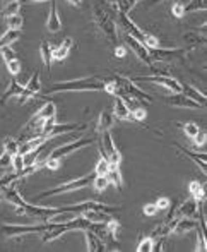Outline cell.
I'll list each match as a JSON object with an SVG mask.
<instances>
[{"label":"cell","instance_id":"1","mask_svg":"<svg viewBox=\"0 0 207 252\" xmlns=\"http://www.w3.org/2000/svg\"><path fill=\"white\" fill-rule=\"evenodd\" d=\"M115 14L118 16L117 5H110L106 0H94L92 2V21L94 26L99 30L106 41L112 47H117V40H118V31H117V21Z\"/></svg>","mask_w":207,"mask_h":252},{"label":"cell","instance_id":"2","mask_svg":"<svg viewBox=\"0 0 207 252\" xmlns=\"http://www.w3.org/2000/svg\"><path fill=\"white\" fill-rule=\"evenodd\" d=\"M3 197L9 204H12L16 208L17 215H24L30 216V218H34L38 221H46L50 216H53L55 213L60 211V208H50V206H34L30 204L19 192H17L14 187H9V189H3Z\"/></svg>","mask_w":207,"mask_h":252},{"label":"cell","instance_id":"3","mask_svg":"<svg viewBox=\"0 0 207 252\" xmlns=\"http://www.w3.org/2000/svg\"><path fill=\"white\" fill-rule=\"evenodd\" d=\"M105 77L101 76H88L79 77V79L63 81V83H55L46 90L45 94H36V96H48V94L63 93V91H105ZM34 96V98H36Z\"/></svg>","mask_w":207,"mask_h":252},{"label":"cell","instance_id":"4","mask_svg":"<svg viewBox=\"0 0 207 252\" xmlns=\"http://www.w3.org/2000/svg\"><path fill=\"white\" fill-rule=\"evenodd\" d=\"M94 177H96V173H94V172H89L88 175L81 177V179L69 180V182L60 184V186L52 187V189H48V190H43L40 196H38V199H43V197H52V196H57V194L72 192V190H77V189H84V187H88L89 184H92Z\"/></svg>","mask_w":207,"mask_h":252},{"label":"cell","instance_id":"5","mask_svg":"<svg viewBox=\"0 0 207 252\" xmlns=\"http://www.w3.org/2000/svg\"><path fill=\"white\" fill-rule=\"evenodd\" d=\"M149 50V57L151 60H156V62H165L170 63L173 60H185V57L188 55V48H148Z\"/></svg>","mask_w":207,"mask_h":252},{"label":"cell","instance_id":"6","mask_svg":"<svg viewBox=\"0 0 207 252\" xmlns=\"http://www.w3.org/2000/svg\"><path fill=\"white\" fill-rule=\"evenodd\" d=\"M94 143V139L92 137H77L76 141H72V143H67L63 144V146H57L55 150H52L46 158H55V159H62L63 156L70 155V153H76L79 150H84V148L91 146V144Z\"/></svg>","mask_w":207,"mask_h":252},{"label":"cell","instance_id":"7","mask_svg":"<svg viewBox=\"0 0 207 252\" xmlns=\"http://www.w3.org/2000/svg\"><path fill=\"white\" fill-rule=\"evenodd\" d=\"M134 83H154L159 86H165L173 93H181V83L171 76H163V74H154V76H134L130 77Z\"/></svg>","mask_w":207,"mask_h":252},{"label":"cell","instance_id":"8","mask_svg":"<svg viewBox=\"0 0 207 252\" xmlns=\"http://www.w3.org/2000/svg\"><path fill=\"white\" fill-rule=\"evenodd\" d=\"M50 228L48 221L38 223V225H3L2 233L5 237H21V235H30V233H41Z\"/></svg>","mask_w":207,"mask_h":252},{"label":"cell","instance_id":"9","mask_svg":"<svg viewBox=\"0 0 207 252\" xmlns=\"http://www.w3.org/2000/svg\"><path fill=\"white\" fill-rule=\"evenodd\" d=\"M98 143L101 144V148H103V151H105V155H106V158H108V161L120 165V161H122V155H120V151L117 150L115 143H113L112 130H103V132H99Z\"/></svg>","mask_w":207,"mask_h":252},{"label":"cell","instance_id":"10","mask_svg":"<svg viewBox=\"0 0 207 252\" xmlns=\"http://www.w3.org/2000/svg\"><path fill=\"white\" fill-rule=\"evenodd\" d=\"M117 21H118L120 28L125 31V34H128V36L135 38L137 41H141V43H144L146 41V36H148V33L146 31H142L141 28L137 26V24L134 23V21L130 19V17L127 16V14H120L117 16Z\"/></svg>","mask_w":207,"mask_h":252},{"label":"cell","instance_id":"11","mask_svg":"<svg viewBox=\"0 0 207 252\" xmlns=\"http://www.w3.org/2000/svg\"><path fill=\"white\" fill-rule=\"evenodd\" d=\"M40 91H41V76H40V70H36V72L30 77V81H28L26 86H24L23 94L17 96V101L26 103L28 100H31V98L36 96V94H40Z\"/></svg>","mask_w":207,"mask_h":252},{"label":"cell","instance_id":"12","mask_svg":"<svg viewBox=\"0 0 207 252\" xmlns=\"http://www.w3.org/2000/svg\"><path fill=\"white\" fill-rule=\"evenodd\" d=\"M125 45H127V47L135 53V57H137L141 62H144L148 67L152 65V60H151V57H149V50L144 43H141V41H137L135 38L125 34Z\"/></svg>","mask_w":207,"mask_h":252},{"label":"cell","instance_id":"13","mask_svg":"<svg viewBox=\"0 0 207 252\" xmlns=\"http://www.w3.org/2000/svg\"><path fill=\"white\" fill-rule=\"evenodd\" d=\"M165 103L171 106H177V108H192V110H199L204 108L201 103L194 101L192 98H188L183 93H173L171 96H165Z\"/></svg>","mask_w":207,"mask_h":252},{"label":"cell","instance_id":"14","mask_svg":"<svg viewBox=\"0 0 207 252\" xmlns=\"http://www.w3.org/2000/svg\"><path fill=\"white\" fill-rule=\"evenodd\" d=\"M46 30L50 33H59L62 30V21H60L59 7H57L55 0H52V5H50V14H48V19H46Z\"/></svg>","mask_w":207,"mask_h":252},{"label":"cell","instance_id":"15","mask_svg":"<svg viewBox=\"0 0 207 252\" xmlns=\"http://www.w3.org/2000/svg\"><path fill=\"white\" fill-rule=\"evenodd\" d=\"M199 221H195L194 218H177L175 221V226L171 230V233H177V235H183V233H188L192 230H197Z\"/></svg>","mask_w":207,"mask_h":252},{"label":"cell","instance_id":"16","mask_svg":"<svg viewBox=\"0 0 207 252\" xmlns=\"http://www.w3.org/2000/svg\"><path fill=\"white\" fill-rule=\"evenodd\" d=\"M84 129H88V124H62V126L55 124V126L52 127V130H50L48 139H52V137H55V136H60V134L76 132V130H84Z\"/></svg>","mask_w":207,"mask_h":252},{"label":"cell","instance_id":"17","mask_svg":"<svg viewBox=\"0 0 207 252\" xmlns=\"http://www.w3.org/2000/svg\"><path fill=\"white\" fill-rule=\"evenodd\" d=\"M79 215L91 223H108L112 220V213L99 211V209H84Z\"/></svg>","mask_w":207,"mask_h":252},{"label":"cell","instance_id":"18","mask_svg":"<svg viewBox=\"0 0 207 252\" xmlns=\"http://www.w3.org/2000/svg\"><path fill=\"white\" fill-rule=\"evenodd\" d=\"M24 91V86L23 84L17 83L16 76H10V83H9V90L0 96V106H3L7 103V100H10L12 96H21Z\"/></svg>","mask_w":207,"mask_h":252},{"label":"cell","instance_id":"19","mask_svg":"<svg viewBox=\"0 0 207 252\" xmlns=\"http://www.w3.org/2000/svg\"><path fill=\"white\" fill-rule=\"evenodd\" d=\"M181 40L185 41V45H187L188 50H195V48L199 47H204L206 45V34H199V31H188V33L183 34V38Z\"/></svg>","mask_w":207,"mask_h":252},{"label":"cell","instance_id":"20","mask_svg":"<svg viewBox=\"0 0 207 252\" xmlns=\"http://www.w3.org/2000/svg\"><path fill=\"white\" fill-rule=\"evenodd\" d=\"M178 215L181 216V218H197L199 215V201H195L194 197L185 202H181L180 208H178Z\"/></svg>","mask_w":207,"mask_h":252},{"label":"cell","instance_id":"21","mask_svg":"<svg viewBox=\"0 0 207 252\" xmlns=\"http://www.w3.org/2000/svg\"><path fill=\"white\" fill-rule=\"evenodd\" d=\"M113 117L118 120H132L130 108L127 106V103L123 101L122 96H115V112H113Z\"/></svg>","mask_w":207,"mask_h":252},{"label":"cell","instance_id":"22","mask_svg":"<svg viewBox=\"0 0 207 252\" xmlns=\"http://www.w3.org/2000/svg\"><path fill=\"white\" fill-rule=\"evenodd\" d=\"M74 47V40L72 38H65V40L62 41V45H60L59 48H55L53 50V60H57V62H63V60L69 57L70 50H72Z\"/></svg>","mask_w":207,"mask_h":252},{"label":"cell","instance_id":"23","mask_svg":"<svg viewBox=\"0 0 207 252\" xmlns=\"http://www.w3.org/2000/svg\"><path fill=\"white\" fill-rule=\"evenodd\" d=\"M175 148H177L178 151L181 153V155H185V156H188V158L192 159V161L195 163L197 166H201V170H202V173H207V170H206V153H201V155H197V153H192L190 150H185V148H181V146H178V144H175Z\"/></svg>","mask_w":207,"mask_h":252},{"label":"cell","instance_id":"24","mask_svg":"<svg viewBox=\"0 0 207 252\" xmlns=\"http://www.w3.org/2000/svg\"><path fill=\"white\" fill-rule=\"evenodd\" d=\"M113 122H115V117H113V113L110 112V110H103L101 113H99V119H98V124H96V130L99 132H103V130H112L113 127Z\"/></svg>","mask_w":207,"mask_h":252},{"label":"cell","instance_id":"25","mask_svg":"<svg viewBox=\"0 0 207 252\" xmlns=\"http://www.w3.org/2000/svg\"><path fill=\"white\" fill-rule=\"evenodd\" d=\"M181 93L187 94V96H188V98H192V100H194V101L201 103L202 106H206V101H207L206 94L202 93V91L195 90V88L192 86V84H188V83H181Z\"/></svg>","mask_w":207,"mask_h":252},{"label":"cell","instance_id":"26","mask_svg":"<svg viewBox=\"0 0 207 252\" xmlns=\"http://www.w3.org/2000/svg\"><path fill=\"white\" fill-rule=\"evenodd\" d=\"M106 177H108L110 184H113V186H115L117 189L122 192L123 179H122V172H120V168H118V165H117V163H110V170H108V173H106Z\"/></svg>","mask_w":207,"mask_h":252},{"label":"cell","instance_id":"27","mask_svg":"<svg viewBox=\"0 0 207 252\" xmlns=\"http://www.w3.org/2000/svg\"><path fill=\"white\" fill-rule=\"evenodd\" d=\"M86 232V240H88V251L91 252H101L106 251V246L96 233H92L91 230H84Z\"/></svg>","mask_w":207,"mask_h":252},{"label":"cell","instance_id":"28","mask_svg":"<svg viewBox=\"0 0 207 252\" xmlns=\"http://www.w3.org/2000/svg\"><path fill=\"white\" fill-rule=\"evenodd\" d=\"M40 55H41V60H43V65L48 69V74H50V69H52V62H53V48L48 41H41L40 45Z\"/></svg>","mask_w":207,"mask_h":252},{"label":"cell","instance_id":"29","mask_svg":"<svg viewBox=\"0 0 207 252\" xmlns=\"http://www.w3.org/2000/svg\"><path fill=\"white\" fill-rule=\"evenodd\" d=\"M19 38H21V31L7 30L5 33L0 36V48H2V47H10V45L16 43Z\"/></svg>","mask_w":207,"mask_h":252},{"label":"cell","instance_id":"30","mask_svg":"<svg viewBox=\"0 0 207 252\" xmlns=\"http://www.w3.org/2000/svg\"><path fill=\"white\" fill-rule=\"evenodd\" d=\"M188 192L192 194V197H194L195 201H204L206 199V192H204V186L202 184H199L197 180H194V182L188 184Z\"/></svg>","mask_w":207,"mask_h":252},{"label":"cell","instance_id":"31","mask_svg":"<svg viewBox=\"0 0 207 252\" xmlns=\"http://www.w3.org/2000/svg\"><path fill=\"white\" fill-rule=\"evenodd\" d=\"M5 24H7V28H9V30L21 31V30H23L24 19H23V16H21V14L17 12V14H14V16L5 17Z\"/></svg>","mask_w":207,"mask_h":252},{"label":"cell","instance_id":"32","mask_svg":"<svg viewBox=\"0 0 207 252\" xmlns=\"http://www.w3.org/2000/svg\"><path fill=\"white\" fill-rule=\"evenodd\" d=\"M183 9H185V14L206 10L207 9V0H188V2L183 5Z\"/></svg>","mask_w":207,"mask_h":252},{"label":"cell","instance_id":"33","mask_svg":"<svg viewBox=\"0 0 207 252\" xmlns=\"http://www.w3.org/2000/svg\"><path fill=\"white\" fill-rule=\"evenodd\" d=\"M178 127H181L183 129V132L187 134L190 139H194L195 136H197L199 132H201V127H199V124L195 122H187V124H177Z\"/></svg>","mask_w":207,"mask_h":252},{"label":"cell","instance_id":"34","mask_svg":"<svg viewBox=\"0 0 207 252\" xmlns=\"http://www.w3.org/2000/svg\"><path fill=\"white\" fill-rule=\"evenodd\" d=\"M3 148H5V153H9L10 156L17 155V153H19V141L14 139V137H5Z\"/></svg>","mask_w":207,"mask_h":252},{"label":"cell","instance_id":"35","mask_svg":"<svg viewBox=\"0 0 207 252\" xmlns=\"http://www.w3.org/2000/svg\"><path fill=\"white\" fill-rule=\"evenodd\" d=\"M92 186H94V189L98 190V192H103V190H106L110 186L108 177L106 175H96L94 180H92Z\"/></svg>","mask_w":207,"mask_h":252},{"label":"cell","instance_id":"36","mask_svg":"<svg viewBox=\"0 0 207 252\" xmlns=\"http://www.w3.org/2000/svg\"><path fill=\"white\" fill-rule=\"evenodd\" d=\"M135 5H137V0H118L117 2V10L120 14H128Z\"/></svg>","mask_w":207,"mask_h":252},{"label":"cell","instance_id":"37","mask_svg":"<svg viewBox=\"0 0 207 252\" xmlns=\"http://www.w3.org/2000/svg\"><path fill=\"white\" fill-rule=\"evenodd\" d=\"M21 9V2L19 0H10V3H7L5 9L2 10V16L9 17V16H14V14H17Z\"/></svg>","mask_w":207,"mask_h":252},{"label":"cell","instance_id":"38","mask_svg":"<svg viewBox=\"0 0 207 252\" xmlns=\"http://www.w3.org/2000/svg\"><path fill=\"white\" fill-rule=\"evenodd\" d=\"M110 170V161L103 156H99L98 163H96V168H94V173L96 175H106Z\"/></svg>","mask_w":207,"mask_h":252},{"label":"cell","instance_id":"39","mask_svg":"<svg viewBox=\"0 0 207 252\" xmlns=\"http://www.w3.org/2000/svg\"><path fill=\"white\" fill-rule=\"evenodd\" d=\"M10 166H12L14 172H16V173L21 172V170H23L24 166H26V163H24V156L19 155V153H17V155H14L12 159H10Z\"/></svg>","mask_w":207,"mask_h":252},{"label":"cell","instance_id":"40","mask_svg":"<svg viewBox=\"0 0 207 252\" xmlns=\"http://www.w3.org/2000/svg\"><path fill=\"white\" fill-rule=\"evenodd\" d=\"M152 246H154V239H152V237H146V239H142L141 242H139L137 252H151Z\"/></svg>","mask_w":207,"mask_h":252},{"label":"cell","instance_id":"41","mask_svg":"<svg viewBox=\"0 0 207 252\" xmlns=\"http://www.w3.org/2000/svg\"><path fill=\"white\" fill-rule=\"evenodd\" d=\"M197 249L195 251H201L204 252L207 249V242H206V228H202V226H197Z\"/></svg>","mask_w":207,"mask_h":252},{"label":"cell","instance_id":"42","mask_svg":"<svg viewBox=\"0 0 207 252\" xmlns=\"http://www.w3.org/2000/svg\"><path fill=\"white\" fill-rule=\"evenodd\" d=\"M5 65H7V70H9L10 76H17V74L21 72V69H23V65H21V60H17V59L5 62Z\"/></svg>","mask_w":207,"mask_h":252},{"label":"cell","instance_id":"43","mask_svg":"<svg viewBox=\"0 0 207 252\" xmlns=\"http://www.w3.org/2000/svg\"><path fill=\"white\" fill-rule=\"evenodd\" d=\"M185 3L183 2H175L173 7H171V14H173L177 19H181L185 16V9H183Z\"/></svg>","mask_w":207,"mask_h":252},{"label":"cell","instance_id":"44","mask_svg":"<svg viewBox=\"0 0 207 252\" xmlns=\"http://www.w3.org/2000/svg\"><path fill=\"white\" fill-rule=\"evenodd\" d=\"M132 120H137V122H144L146 115H148V112H146V108H135L132 110Z\"/></svg>","mask_w":207,"mask_h":252},{"label":"cell","instance_id":"45","mask_svg":"<svg viewBox=\"0 0 207 252\" xmlns=\"http://www.w3.org/2000/svg\"><path fill=\"white\" fill-rule=\"evenodd\" d=\"M0 53H2V57H3V60H5V62L16 59V52H14L10 47H2V48H0Z\"/></svg>","mask_w":207,"mask_h":252},{"label":"cell","instance_id":"46","mask_svg":"<svg viewBox=\"0 0 207 252\" xmlns=\"http://www.w3.org/2000/svg\"><path fill=\"white\" fill-rule=\"evenodd\" d=\"M154 204H156V208H158V211H159V209H168V208H170V204H171V199H170V197L161 196V197H158V201H156Z\"/></svg>","mask_w":207,"mask_h":252},{"label":"cell","instance_id":"47","mask_svg":"<svg viewBox=\"0 0 207 252\" xmlns=\"http://www.w3.org/2000/svg\"><path fill=\"white\" fill-rule=\"evenodd\" d=\"M10 159H12V156L3 151L2 155H0V170H5L7 166H10Z\"/></svg>","mask_w":207,"mask_h":252},{"label":"cell","instance_id":"48","mask_svg":"<svg viewBox=\"0 0 207 252\" xmlns=\"http://www.w3.org/2000/svg\"><path fill=\"white\" fill-rule=\"evenodd\" d=\"M106 226H108V230H110V232H112V233H113V235H115V237L118 235V230H120V223L117 221L115 218H112V220H110V221L106 223Z\"/></svg>","mask_w":207,"mask_h":252},{"label":"cell","instance_id":"49","mask_svg":"<svg viewBox=\"0 0 207 252\" xmlns=\"http://www.w3.org/2000/svg\"><path fill=\"white\" fill-rule=\"evenodd\" d=\"M60 166H62V159L46 158V168H50V170H59Z\"/></svg>","mask_w":207,"mask_h":252},{"label":"cell","instance_id":"50","mask_svg":"<svg viewBox=\"0 0 207 252\" xmlns=\"http://www.w3.org/2000/svg\"><path fill=\"white\" fill-rule=\"evenodd\" d=\"M194 144H195L197 148H199V146H204V144H206V132H204L202 129H201V132H199L197 136L194 137Z\"/></svg>","mask_w":207,"mask_h":252},{"label":"cell","instance_id":"51","mask_svg":"<svg viewBox=\"0 0 207 252\" xmlns=\"http://www.w3.org/2000/svg\"><path fill=\"white\" fill-rule=\"evenodd\" d=\"M156 213H158V208H156L154 202H151V204H146V206H144V215H148V216H154Z\"/></svg>","mask_w":207,"mask_h":252},{"label":"cell","instance_id":"52","mask_svg":"<svg viewBox=\"0 0 207 252\" xmlns=\"http://www.w3.org/2000/svg\"><path fill=\"white\" fill-rule=\"evenodd\" d=\"M125 53H127V50H125V47H115V55L118 57V59H123Z\"/></svg>","mask_w":207,"mask_h":252},{"label":"cell","instance_id":"53","mask_svg":"<svg viewBox=\"0 0 207 252\" xmlns=\"http://www.w3.org/2000/svg\"><path fill=\"white\" fill-rule=\"evenodd\" d=\"M21 3H41V2H52V0H19Z\"/></svg>","mask_w":207,"mask_h":252},{"label":"cell","instance_id":"54","mask_svg":"<svg viewBox=\"0 0 207 252\" xmlns=\"http://www.w3.org/2000/svg\"><path fill=\"white\" fill-rule=\"evenodd\" d=\"M70 3H72V5H76V7H81L83 5V0H69Z\"/></svg>","mask_w":207,"mask_h":252},{"label":"cell","instance_id":"55","mask_svg":"<svg viewBox=\"0 0 207 252\" xmlns=\"http://www.w3.org/2000/svg\"><path fill=\"white\" fill-rule=\"evenodd\" d=\"M161 2H165V0H149V7L156 5V3H161Z\"/></svg>","mask_w":207,"mask_h":252},{"label":"cell","instance_id":"56","mask_svg":"<svg viewBox=\"0 0 207 252\" xmlns=\"http://www.w3.org/2000/svg\"><path fill=\"white\" fill-rule=\"evenodd\" d=\"M3 199V196H2V194H0V201H2Z\"/></svg>","mask_w":207,"mask_h":252}]
</instances>
